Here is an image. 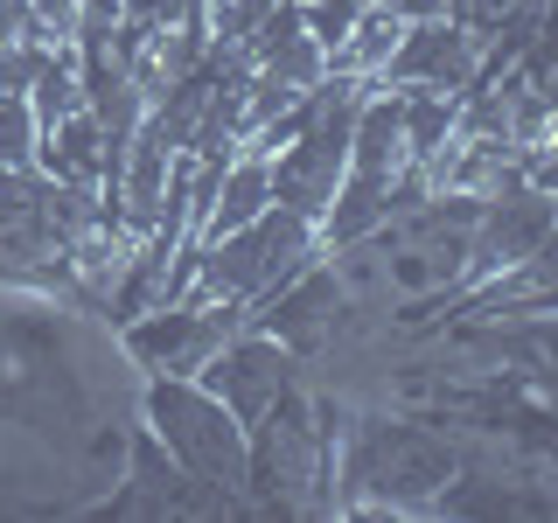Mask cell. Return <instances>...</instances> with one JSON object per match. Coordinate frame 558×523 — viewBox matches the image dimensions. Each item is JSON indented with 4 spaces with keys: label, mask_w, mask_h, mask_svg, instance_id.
I'll return each mask as SVG.
<instances>
[{
    "label": "cell",
    "mask_w": 558,
    "mask_h": 523,
    "mask_svg": "<svg viewBox=\"0 0 558 523\" xmlns=\"http://www.w3.org/2000/svg\"><path fill=\"white\" fill-rule=\"evenodd\" d=\"M461 461L440 433L405 426L384 412H349V433L336 447V488L328 502L349 516H418L440 488H453Z\"/></svg>",
    "instance_id": "1"
},
{
    "label": "cell",
    "mask_w": 558,
    "mask_h": 523,
    "mask_svg": "<svg viewBox=\"0 0 558 523\" xmlns=\"http://www.w3.org/2000/svg\"><path fill=\"white\" fill-rule=\"evenodd\" d=\"M147 433H154V447L182 467L189 488H203V496H217V502L244 496V475H252V426H244L209 384L154 377L147 384Z\"/></svg>",
    "instance_id": "2"
},
{
    "label": "cell",
    "mask_w": 558,
    "mask_h": 523,
    "mask_svg": "<svg viewBox=\"0 0 558 523\" xmlns=\"http://www.w3.org/2000/svg\"><path fill=\"white\" fill-rule=\"evenodd\" d=\"M307 258H322L314 217L272 203V209H258L252 223H238V231H223V238H196V279H189L182 301H231V307L252 314L258 301H272Z\"/></svg>",
    "instance_id": "3"
},
{
    "label": "cell",
    "mask_w": 558,
    "mask_h": 523,
    "mask_svg": "<svg viewBox=\"0 0 558 523\" xmlns=\"http://www.w3.org/2000/svg\"><path fill=\"white\" fill-rule=\"evenodd\" d=\"M314 482H336V447L314 426V391L287 384V391L252 418V475H244V488H252L258 502H287V510L314 502V510H322V488Z\"/></svg>",
    "instance_id": "4"
},
{
    "label": "cell",
    "mask_w": 558,
    "mask_h": 523,
    "mask_svg": "<svg viewBox=\"0 0 558 523\" xmlns=\"http://www.w3.org/2000/svg\"><path fill=\"white\" fill-rule=\"evenodd\" d=\"M196 384H209V391H217L223 405H231L244 426H252V418L266 412L272 398L287 391V384H293V349L279 342V336H266V328L238 321L231 336L209 349V363L196 370Z\"/></svg>",
    "instance_id": "5"
},
{
    "label": "cell",
    "mask_w": 558,
    "mask_h": 523,
    "mask_svg": "<svg viewBox=\"0 0 558 523\" xmlns=\"http://www.w3.org/2000/svg\"><path fill=\"white\" fill-rule=\"evenodd\" d=\"M475 77H482V42L453 22V14H433V22H405V35H398V49H391V63H384L377 84H418V92L461 98Z\"/></svg>",
    "instance_id": "6"
},
{
    "label": "cell",
    "mask_w": 558,
    "mask_h": 523,
    "mask_svg": "<svg viewBox=\"0 0 558 523\" xmlns=\"http://www.w3.org/2000/svg\"><path fill=\"white\" fill-rule=\"evenodd\" d=\"M258 209H272V161L258 147H238L231 161L217 168L209 196H203L196 238H223V231H238V223H252Z\"/></svg>",
    "instance_id": "7"
},
{
    "label": "cell",
    "mask_w": 558,
    "mask_h": 523,
    "mask_svg": "<svg viewBox=\"0 0 558 523\" xmlns=\"http://www.w3.org/2000/svg\"><path fill=\"white\" fill-rule=\"evenodd\" d=\"M35 168H43V174H57V182L105 188V126L92 119V105H84V112H70V119H57V126H43Z\"/></svg>",
    "instance_id": "8"
},
{
    "label": "cell",
    "mask_w": 558,
    "mask_h": 523,
    "mask_svg": "<svg viewBox=\"0 0 558 523\" xmlns=\"http://www.w3.org/2000/svg\"><path fill=\"white\" fill-rule=\"evenodd\" d=\"M398 35H405V22H398L384 0H363L356 22H349V35L328 49V77H363V84H377L384 63H391V49H398Z\"/></svg>",
    "instance_id": "9"
},
{
    "label": "cell",
    "mask_w": 558,
    "mask_h": 523,
    "mask_svg": "<svg viewBox=\"0 0 558 523\" xmlns=\"http://www.w3.org/2000/svg\"><path fill=\"white\" fill-rule=\"evenodd\" d=\"M28 105H35V119H43V126H57V119L84 112V70H77V49H49L43 70H35V84H28Z\"/></svg>",
    "instance_id": "10"
},
{
    "label": "cell",
    "mask_w": 558,
    "mask_h": 523,
    "mask_svg": "<svg viewBox=\"0 0 558 523\" xmlns=\"http://www.w3.org/2000/svg\"><path fill=\"white\" fill-rule=\"evenodd\" d=\"M35 147H43V119L28 92H0V168H35Z\"/></svg>",
    "instance_id": "11"
},
{
    "label": "cell",
    "mask_w": 558,
    "mask_h": 523,
    "mask_svg": "<svg viewBox=\"0 0 558 523\" xmlns=\"http://www.w3.org/2000/svg\"><path fill=\"white\" fill-rule=\"evenodd\" d=\"M279 8V0H203V28H209V49H244L258 35V22Z\"/></svg>",
    "instance_id": "12"
},
{
    "label": "cell",
    "mask_w": 558,
    "mask_h": 523,
    "mask_svg": "<svg viewBox=\"0 0 558 523\" xmlns=\"http://www.w3.org/2000/svg\"><path fill=\"white\" fill-rule=\"evenodd\" d=\"M398 22H433V14H453V0H384Z\"/></svg>",
    "instance_id": "13"
},
{
    "label": "cell",
    "mask_w": 558,
    "mask_h": 523,
    "mask_svg": "<svg viewBox=\"0 0 558 523\" xmlns=\"http://www.w3.org/2000/svg\"><path fill=\"white\" fill-rule=\"evenodd\" d=\"M28 35V0H0V49Z\"/></svg>",
    "instance_id": "14"
}]
</instances>
